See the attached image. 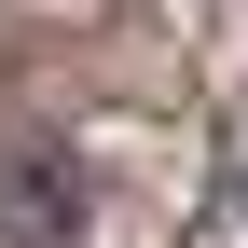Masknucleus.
Masks as SVG:
<instances>
[{"instance_id": "1", "label": "nucleus", "mask_w": 248, "mask_h": 248, "mask_svg": "<svg viewBox=\"0 0 248 248\" xmlns=\"http://www.w3.org/2000/svg\"><path fill=\"white\" fill-rule=\"evenodd\" d=\"M0 221H28V234H69V221H83V179H69V152H28V166L0 179Z\"/></svg>"}]
</instances>
